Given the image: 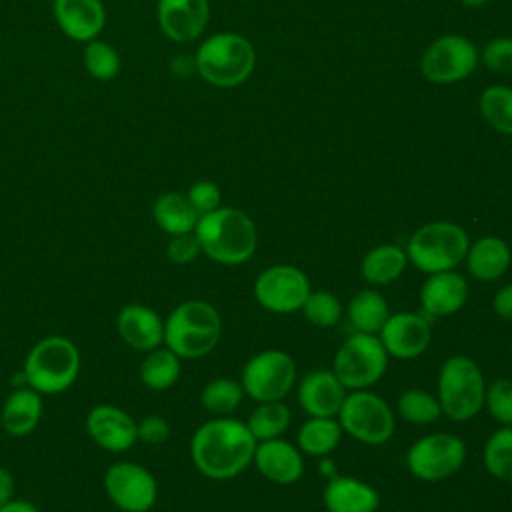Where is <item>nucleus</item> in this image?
Instances as JSON below:
<instances>
[{
	"mask_svg": "<svg viewBox=\"0 0 512 512\" xmlns=\"http://www.w3.org/2000/svg\"><path fill=\"white\" fill-rule=\"evenodd\" d=\"M256 438L246 422L216 416L196 428L190 440V458L196 470L210 480H230L242 474L254 458Z\"/></svg>",
	"mask_w": 512,
	"mask_h": 512,
	"instance_id": "1",
	"label": "nucleus"
},
{
	"mask_svg": "<svg viewBox=\"0 0 512 512\" xmlns=\"http://www.w3.org/2000/svg\"><path fill=\"white\" fill-rule=\"evenodd\" d=\"M194 234L202 254L222 266H240L248 262L258 244V232L252 218L230 206H218L216 210L202 214Z\"/></svg>",
	"mask_w": 512,
	"mask_h": 512,
	"instance_id": "2",
	"label": "nucleus"
},
{
	"mask_svg": "<svg viewBox=\"0 0 512 512\" xmlns=\"http://www.w3.org/2000/svg\"><path fill=\"white\" fill-rule=\"evenodd\" d=\"M222 336V318L206 300H186L164 320V346L180 358H202L210 354Z\"/></svg>",
	"mask_w": 512,
	"mask_h": 512,
	"instance_id": "3",
	"label": "nucleus"
},
{
	"mask_svg": "<svg viewBox=\"0 0 512 512\" xmlns=\"http://www.w3.org/2000/svg\"><path fill=\"white\" fill-rule=\"evenodd\" d=\"M198 74L216 88L244 84L256 66L252 42L238 32H218L206 38L194 58Z\"/></svg>",
	"mask_w": 512,
	"mask_h": 512,
	"instance_id": "4",
	"label": "nucleus"
},
{
	"mask_svg": "<svg viewBox=\"0 0 512 512\" xmlns=\"http://www.w3.org/2000/svg\"><path fill=\"white\" fill-rule=\"evenodd\" d=\"M22 374L36 392L48 396L62 394L80 374V350L66 336H46L26 354Z\"/></svg>",
	"mask_w": 512,
	"mask_h": 512,
	"instance_id": "5",
	"label": "nucleus"
},
{
	"mask_svg": "<svg viewBox=\"0 0 512 512\" xmlns=\"http://www.w3.org/2000/svg\"><path fill=\"white\" fill-rule=\"evenodd\" d=\"M470 238L466 230L448 220L428 222L412 232L406 244L408 262L426 274L456 270L464 262Z\"/></svg>",
	"mask_w": 512,
	"mask_h": 512,
	"instance_id": "6",
	"label": "nucleus"
},
{
	"mask_svg": "<svg viewBox=\"0 0 512 512\" xmlns=\"http://www.w3.org/2000/svg\"><path fill=\"white\" fill-rule=\"evenodd\" d=\"M486 380L480 366L464 354L444 360L438 372V402L442 414L454 422H466L484 408Z\"/></svg>",
	"mask_w": 512,
	"mask_h": 512,
	"instance_id": "7",
	"label": "nucleus"
},
{
	"mask_svg": "<svg viewBox=\"0 0 512 512\" xmlns=\"http://www.w3.org/2000/svg\"><path fill=\"white\" fill-rule=\"evenodd\" d=\"M388 358L378 334L354 332L336 350L330 370L346 390H368L384 376Z\"/></svg>",
	"mask_w": 512,
	"mask_h": 512,
	"instance_id": "8",
	"label": "nucleus"
},
{
	"mask_svg": "<svg viewBox=\"0 0 512 512\" xmlns=\"http://www.w3.org/2000/svg\"><path fill=\"white\" fill-rule=\"evenodd\" d=\"M336 420L342 432L368 446L386 444L396 428L390 404L370 390L346 392Z\"/></svg>",
	"mask_w": 512,
	"mask_h": 512,
	"instance_id": "9",
	"label": "nucleus"
},
{
	"mask_svg": "<svg viewBox=\"0 0 512 512\" xmlns=\"http://www.w3.org/2000/svg\"><path fill=\"white\" fill-rule=\"evenodd\" d=\"M240 384L244 394L254 402L282 400L296 384V362L284 350H262L246 360Z\"/></svg>",
	"mask_w": 512,
	"mask_h": 512,
	"instance_id": "10",
	"label": "nucleus"
},
{
	"mask_svg": "<svg viewBox=\"0 0 512 512\" xmlns=\"http://www.w3.org/2000/svg\"><path fill=\"white\" fill-rule=\"evenodd\" d=\"M466 460V444L450 432H432L418 438L406 452L410 474L424 482H438L454 476Z\"/></svg>",
	"mask_w": 512,
	"mask_h": 512,
	"instance_id": "11",
	"label": "nucleus"
},
{
	"mask_svg": "<svg viewBox=\"0 0 512 512\" xmlns=\"http://www.w3.org/2000/svg\"><path fill=\"white\" fill-rule=\"evenodd\" d=\"M474 42L462 34H442L428 44L420 58V72L432 84H454L478 66Z\"/></svg>",
	"mask_w": 512,
	"mask_h": 512,
	"instance_id": "12",
	"label": "nucleus"
},
{
	"mask_svg": "<svg viewBox=\"0 0 512 512\" xmlns=\"http://www.w3.org/2000/svg\"><path fill=\"white\" fill-rule=\"evenodd\" d=\"M102 484L108 500L122 512H148L158 500L154 474L136 462H112L104 472Z\"/></svg>",
	"mask_w": 512,
	"mask_h": 512,
	"instance_id": "13",
	"label": "nucleus"
},
{
	"mask_svg": "<svg viewBox=\"0 0 512 512\" xmlns=\"http://www.w3.org/2000/svg\"><path fill=\"white\" fill-rule=\"evenodd\" d=\"M310 290L308 276L292 264H272L254 280L256 302L274 314H292L300 310Z\"/></svg>",
	"mask_w": 512,
	"mask_h": 512,
	"instance_id": "14",
	"label": "nucleus"
},
{
	"mask_svg": "<svg viewBox=\"0 0 512 512\" xmlns=\"http://www.w3.org/2000/svg\"><path fill=\"white\" fill-rule=\"evenodd\" d=\"M388 356L398 360H410L420 356L432 340L430 322L424 314L394 312L388 316L378 332Z\"/></svg>",
	"mask_w": 512,
	"mask_h": 512,
	"instance_id": "15",
	"label": "nucleus"
},
{
	"mask_svg": "<svg viewBox=\"0 0 512 512\" xmlns=\"http://www.w3.org/2000/svg\"><path fill=\"white\" fill-rule=\"evenodd\" d=\"M86 432L108 452H126L138 442L136 420L114 404H96L86 414Z\"/></svg>",
	"mask_w": 512,
	"mask_h": 512,
	"instance_id": "16",
	"label": "nucleus"
},
{
	"mask_svg": "<svg viewBox=\"0 0 512 512\" xmlns=\"http://www.w3.org/2000/svg\"><path fill=\"white\" fill-rule=\"evenodd\" d=\"M468 280L456 272L428 274L420 288V306L426 318H448L462 310L468 300Z\"/></svg>",
	"mask_w": 512,
	"mask_h": 512,
	"instance_id": "17",
	"label": "nucleus"
},
{
	"mask_svg": "<svg viewBox=\"0 0 512 512\" xmlns=\"http://www.w3.org/2000/svg\"><path fill=\"white\" fill-rule=\"evenodd\" d=\"M252 464L258 472L276 484H294L304 474V456L296 444L272 438L256 442Z\"/></svg>",
	"mask_w": 512,
	"mask_h": 512,
	"instance_id": "18",
	"label": "nucleus"
},
{
	"mask_svg": "<svg viewBox=\"0 0 512 512\" xmlns=\"http://www.w3.org/2000/svg\"><path fill=\"white\" fill-rule=\"evenodd\" d=\"M122 342L138 352H150L164 344V320L146 304H126L116 316Z\"/></svg>",
	"mask_w": 512,
	"mask_h": 512,
	"instance_id": "19",
	"label": "nucleus"
},
{
	"mask_svg": "<svg viewBox=\"0 0 512 512\" xmlns=\"http://www.w3.org/2000/svg\"><path fill=\"white\" fill-rule=\"evenodd\" d=\"M346 392L332 370L318 368L298 382V404L308 416L336 418Z\"/></svg>",
	"mask_w": 512,
	"mask_h": 512,
	"instance_id": "20",
	"label": "nucleus"
},
{
	"mask_svg": "<svg viewBox=\"0 0 512 512\" xmlns=\"http://www.w3.org/2000/svg\"><path fill=\"white\" fill-rule=\"evenodd\" d=\"M210 16L208 0H160L158 24L174 42H190L198 38Z\"/></svg>",
	"mask_w": 512,
	"mask_h": 512,
	"instance_id": "21",
	"label": "nucleus"
},
{
	"mask_svg": "<svg viewBox=\"0 0 512 512\" xmlns=\"http://www.w3.org/2000/svg\"><path fill=\"white\" fill-rule=\"evenodd\" d=\"M54 16L60 30L80 42L94 40L106 22L100 0H54Z\"/></svg>",
	"mask_w": 512,
	"mask_h": 512,
	"instance_id": "22",
	"label": "nucleus"
},
{
	"mask_svg": "<svg viewBox=\"0 0 512 512\" xmlns=\"http://www.w3.org/2000/svg\"><path fill=\"white\" fill-rule=\"evenodd\" d=\"M328 512H376L380 496L374 486L352 476H334L322 492Z\"/></svg>",
	"mask_w": 512,
	"mask_h": 512,
	"instance_id": "23",
	"label": "nucleus"
},
{
	"mask_svg": "<svg viewBox=\"0 0 512 512\" xmlns=\"http://www.w3.org/2000/svg\"><path fill=\"white\" fill-rule=\"evenodd\" d=\"M512 252L506 240L498 236H482L468 246L464 264L468 274L478 282H494L506 274Z\"/></svg>",
	"mask_w": 512,
	"mask_h": 512,
	"instance_id": "24",
	"label": "nucleus"
},
{
	"mask_svg": "<svg viewBox=\"0 0 512 512\" xmlns=\"http://www.w3.org/2000/svg\"><path fill=\"white\" fill-rule=\"evenodd\" d=\"M42 418V394L30 386L14 388L0 410V424L10 436H28Z\"/></svg>",
	"mask_w": 512,
	"mask_h": 512,
	"instance_id": "25",
	"label": "nucleus"
},
{
	"mask_svg": "<svg viewBox=\"0 0 512 512\" xmlns=\"http://www.w3.org/2000/svg\"><path fill=\"white\" fill-rule=\"evenodd\" d=\"M408 266L406 250L398 244H378L370 248L362 262L360 274L370 286H386L398 280Z\"/></svg>",
	"mask_w": 512,
	"mask_h": 512,
	"instance_id": "26",
	"label": "nucleus"
},
{
	"mask_svg": "<svg viewBox=\"0 0 512 512\" xmlns=\"http://www.w3.org/2000/svg\"><path fill=\"white\" fill-rule=\"evenodd\" d=\"M152 216L160 230H164L168 236L188 234L194 232L198 214L192 208L186 194L180 192H164L160 194L152 204Z\"/></svg>",
	"mask_w": 512,
	"mask_h": 512,
	"instance_id": "27",
	"label": "nucleus"
},
{
	"mask_svg": "<svg viewBox=\"0 0 512 512\" xmlns=\"http://www.w3.org/2000/svg\"><path fill=\"white\" fill-rule=\"evenodd\" d=\"M346 314L354 332L378 334L392 312L386 298L376 288H366L350 298Z\"/></svg>",
	"mask_w": 512,
	"mask_h": 512,
	"instance_id": "28",
	"label": "nucleus"
},
{
	"mask_svg": "<svg viewBox=\"0 0 512 512\" xmlns=\"http://www.w3.org/2000/svg\"><path fill=\"white\" fill-rule=\"evenodd\" d=\"M340 438H342V428L336 418L308 416V420L302 422L298 430L296 446L302 454L324 458L338 446Z\"/></svg>",
	"mask_w": 512,
	"mask_h": 512,
	"instance_id": "29",
	"label": "nucleus"
},
{
	"mask_svg": "<svg viewBox=\"0 0 512 512\" xmlns=\"http://www.w3.org/2000/svg\"><path fill=\"white\" fill-rule=\"evenodd\" d=\"M182 358L174 354L168 346H158L146 352L140 364V380L150 390H168L176 384L182 370Z\"/></svg>",
	"mask_w": 512,
	"mask_h": 512,
	"instance_id": "30",
	"label": "nucleus"
},
{
	"mask_svg": "<svg viewBox=\"0 0 512 512\" xmlns=\"http://www.w3.org/2000/svg\"><path fill=\"white\" fill-rule=\"evenodd\" d=\"M478 108L490 128L504 136H512V88L494 84L482 90Z\"/></svg>",
	"mask_w": 512,
	"mask_h": 512,
	"instance_id": "31",
	"label": "nucleus"
},
{
	"mask_svg": "<svg viewBox=\"0 0 512 512\" xmlns=\"http://www.w3.org/2000/svg\"><path fill=\"white\" fill-rule=\"evenodd\" d=\"M290 424V410L282 400L258 402V406L248 416V430L256 442L280 438Z\"/></svg>",
	"mask_w": 512,
	"mask_h": 512,
	"instance_id": "32",
	"label": "nucleus"
},
{
	"mask_svg": "<svg viewBox=\"0 0 512 512\" xmlns=\"http://www.w3.org/2000/svg\"><path fill=\"white\" fill-rule=\"evenodd\" d=\"M482 462L490 476L512 482V426H502L488 436Z\"/></svg>",
	"mask_w": 512,
	"mask_h": 512,
	"instance_id": "33",
	"label": "nucleus"
},
{
	"mask_svg": "<svg viewBox=\"0 0 512 512\" xmlns=\"http://www.w3.org/2000/svg\"><path fill=\"white\" fill-rule=\"evenodd\" d=\"M396 408H398L400 416L414 426L434 424L442 414L438 398L422 388L404 390L398 398Z\"/></svg>",
	"mask_w": 512,
	"mask_h": 512,
	"instance_id": "34",
	"label": "nucleus"
},
{
	"mask_svg": "<svg viewBox=\"0 0 512 512\" xmlns=\"http://www.w3.org/2000/svg\"><path fill=\"white\" fill-rule=\"evenodd\" d=\"M242 398V384L232 378H214L200 392V404L216 416H228L230 412H234L240 406Z\"/></svg>",
	"mask_w": 512,
	"mask_h": 512,
	"instance_id": "35",
	"label": "nucleus"
},
{
	"mask_svg": "<svg viewBox=\"0 0 512 512\" xmlns=\"http://www.w3.org/2000/svg\"><path fill=\"white\" fill-rule=\"evenodd\" d=\"M304 318L318 328H332L342 320V302L328 290H310L302 304Z\"/></svg>",
	"mask_w": 512,
	"mask_h": 512,
	"instance_id": "36",
	"label": "nucleus"
},
{
	"mask_svg": "<svg viewBox=\"0 0 512 512\" xmlns=\"http://www.w3.org/2000/svg\"><path fill=\"white\" fill-rule=\"evenodd\" d=\"M84 64L92 78L112 80L120 70V58L116 50L100 40H90L84 50Z\"/></svg>",
	"mask_w": 512,
	"mask_h": 512,
	"instance_id": "37",
	"label": "nucleus"
},
{
	"mask_svg": "<svg viewBox=\"0 0 512 512\" xmlns=\"http://www.w3.org/2000/svg\"><path fill=\"white\" fill-rule=\"evenodd\" d=\"M484 408H488L492 418L502 426H512V380L510 378H498L490 386H486Z\"/></svg>",
	"mask_w": 512,
	"mask_h": 512,
	"instance_id": "38",
	"label": "nucleus"
},
{
	"mask_svg": "<svg viewBox=\"0 0 512 512\" xmlns=\"http://www.w3.org/2000/svg\"><path fill=\"white\" fill-rule=\"evenodd\" d=\"M478 60L496 74L512 72V36H496L478 52Z\"/></svg>",
	"mask_w": 512,
	"mask_h": 512,
	"instance_id": "39",
	"label": "nucleus"
},
{
	"mask_svg": "<svg viewBox=\"0 0 512 512\" xmlns=\"http://www.w3.org/2000/svg\"><path fill=\"white\" fill-rule=\"evenodd\" d=\"M186 198L190 200L196 214L202 216V214H208V212H212L220 206L222 194H220L218 184H214L212 180H198L190 186Z\"/></svg>",
	"mask_w": 512,
	"mask_h": 512,
	"instance_id": "40",
	"label": "nucleus"
},
{
	"mask_svg": "<svg viewBox=\"0 0 512 512\" xmlns=\"http://www.w3.org/2000/svg\"><path fill=\"white\" fill-rule=\"evenodd\" d=\"M200 252H202L200 250V242H198L194 232L170 236V242H168V248H166L168 260L172 264H180V266L182 264H190L192 260H196Z\"/></svg>",
	"mask_w": 512,
	"mask_h": 512,
	"instance_id": "41",
	"label": "nucleus"
},
{
	"mask_svg": "<svg viewBox=\"0 0 512 512\" xmlns=\"http://www.w3.org/2000/svg\"><path fill=\"white\" fill-rule=\"evenodd\" d=\"M136 428H138V440L144 444H150V446H158V444L166 442L170 436L168 420L158 414L144 416L140 422H136Z\"/></svg>",
	"mask_w": 512,
	"mask_h": 512,
	"instance_id": "42",
	"label": "nucleus"
},
{
	"mask_svg": "<svg viewBox=\"0 0 512 512\" xmlns=\"http://www.w3.org/2000/svg\"><path fill=\"white\" fill-rule=\"evenodd\" d=\"M492 308L494 312L504 318V320H512V282L504 284L492 300Z\"/></svg>",
	"mask_w": 512,
	"mask_h": 512,
	"instance_id": "43",
	"label": "nucleus"
},
{
	"mask_svg": "<svg viewBox=\"0 0 512 512\" xmlns=\"http://www.w3.org/2000/svg\"><path fill=\"white\" fill-rule=\"evenodd\" d=\"M14 490H16V480H14L12 472L8 468L0 466V506L14 500Z\"/></svg>",
	"mask_w": 512,
	"mask_h": 512,
	"instance_id": "44",
	"label": "nucleus"
},
{
	"mask_svg": "<svg viewBox=\"0 0 512 512\" xmlns=\"http://www.w3.org/2000/svg\"><path fill=\"white\" fill-rule=\"evenodd\" d=\"M0 512H40L32 502H28V500H18V498H14V500H10L8 504H4V506H0Z\"/></svg>",
	"mask_w": 512,
	"mask_h": 512,
	"instance_id": "45",
	"label": "nucleus"
},
{
	"mask_svg": "<svg viewBox=\"0 0 512 512\" xmlns=\"http://www.w3.org/2000/svg\"><path fill=\"white\" fill-rule=\"evenodd\" d=\"M462 2V6H466V8H482V6H486L488 2H492V0H460Z\"/></svg>",
	"mask_w": 512,
	"mask_h": 512,
	"instance_id": "46",
	"label": "nucleus"
}]
</instances>
